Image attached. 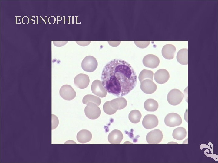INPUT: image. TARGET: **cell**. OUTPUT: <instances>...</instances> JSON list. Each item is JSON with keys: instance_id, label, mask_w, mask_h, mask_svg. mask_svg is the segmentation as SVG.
<instances>
[{"instance_id": "1", "label": "cell", "mask_w": 218, "mask_h": 163, "mask_svg": "<svg viewBox=\"0 0 218 163\" xmlns=\"http://www.w3.org/2000/svg\"><path fill=\"white\" fill-rule=\"evenodd\" d=\"M103 86L109 93L120 97L125 96L135 87L136 72L130 64L119 59H113L104 67L101 76Z\"/></svg>"}, {"instance_id": "2", "label": "cell", "mask_w": 218, "mask_h": 163, "mask_svg": "<svg viewBox=\"0 0 218 163\" xmlns=\"http://www.w3.org/2000/svg\"><path fill=\"white\" fill-rule=\"evenodd\" d=\"M86 116L89 119H96L100 115L101 111L100 108L96 104L89 102L87 104L84 109Z\"/></svg>"}, {"instance_id": "3", "label": "cell", "mask_w": 218, "mask_h": 163, "mask_svg": "<svg viewBox=\"0 0 218 163\" xmlns=\"http://www.w3.org/2000/svg\"><path fill=\"white\" fill-rule=\"evenodd\" d=\"M98 63L96 59L91 56H86L82 60L81 66L84 71L91 72L97 69Z\"/></svg>"}, {"instance_id": "4", "label": "cell", "mask_w": 218, "mask_h": 163, "mask_svg": "<svg viewBox=\"0 0 218 163\" xmlns=\"http://www.w3.org/2000/svg\"><path fill=\"white\" fill-rule=\"evenodd\" d=\"M184 97L183 94L179 89H174L171 90L167 96V100L170 104L176 106L179 104Z\"/></svg>"}, {"instance_id": "5", "label": "cell", "mask_w": 218, "mask_h": 163, "mask_svg": "<svg viewBox=\"0 0 218 163\" xmlns=\"http://www.w3.org/2000/svg\"><path fill=\"white\" fill-rule=\"evenodd\" d=\"M182 118L180 116L175 113L167 114L164 119V123L167 126L174 127L178 126L182 123Z\"/></svg>"}, {"instance_id": "6", "label": "cell", "mask_w": 218, "mask_h": 163, "mask_svg": "<svg viewBox=\"0 0 218 163\" xmlns=\"http://www.w3.org/2000/svg\"><path fill=\"white\" fill-rule=\"evenodd\" d=\"M59 92L62 98L68 101L73 99L76 95V93L74 89L68 85H64L62 86Z\"/></svg>"}, {"instance_id": "7", "label": "cell", "mask_w": 218, "mask_h": 163, "mask_svg": "<svg viewBox=\"0 0 218 163\" xmlns=\"http://www.w3.org/2000/svg\"><path fill=\"white\" fill-rule=\"evenodd\" d=\"M163 137L162 131L159 129H155L148 133L146 136V139L149 144H157L161 141Z\"/></svg>"}, {"instance_id": "8", "label": "cell", "mask_w": 218, "mask_h": 163, "mask_svg": "<svg viewBox=\"0 0 218 163\" xmlns=\"http://www.w3.org/2000/svg\"><path fill=\"white\" fill-rule=\"evenodd\" d=\"M91 89L92 93L101 98L105 97L107 94V92L103 86L101 81L99 80L93 82Z\"/></svg>"}, {"instance_id": "9", "label": "cell", "mask_w": 218, "mask_h": 163, "mask_svg": "<svg viewBox=\"0 0 218 163\" xmlns=\"http://www.w3.org/2000/svg\"><path fill=\"white\" fill-rule=\"evenodd\" d=\"M74 82V85L78 88L80 89H84L88 85L90 79L87 75L80 73L75 77Z\"/></svg>"}, {"instance_id": "10", "label": "cell", "mask_w": 218, "mask_h": 163, "mask_svg": "<svg viewBox=\"0 0 218 163\" xmlns=\"http://www.w3.org/2000/svg\"><path fill=\"white\" fill-rule=\"evenodd\" d=\"M158 124V120L155 115L147 114L144 117L142 125L145 129H150L157 127Z\"/></svg>"}, {"instance_id": "11", "label": "cell", "mask_w": 218, "mask_h": 163, "mask_svg": "<svg viewBox=\"0 0 218 163\" xmlns=\"http://www.w3.org/2000/svg\"><path fill=\"white\" fill-rule=\"evenodd\" d=\"M142 62L145 66L152 69L157 68L160 63L159 58L153 54H148L145 56Z\"/></svg>"}, {"instance_id": "12", "label": "cell", "mask_w": 218, "mask_h": 163, "mask_svg": "<svg viewBox=\"0 0 218 163\" xmlns=\"http://www.w3.org/2000/svg\"><path fill=\"white\" fill-rule=\"evenodd\" d=\"M140 88L144 93L151 94L156 91L157 86L152 80L147 79L143 80L141 82Z\"/></svg>"}, {"instance_id": "13", "label": "cell", "mask_w": 218, "mask_h": 163, "mask_svg": "<svg viewBox=\"0 0 218 163\" xmlns=\"http://www.w3.org/2000/svg\"><path fill=\"white\" fill-rule=\"evenodd\" d=\"M170 75L168 71L165 69H162L157 71L154 74V79L156 82L159 84H164L168 80Z\"/></svg>"}, {"instance_id": "14", "label": "cell", "mask_w": 218, "mask_h": 163, "mask_svg": "<svg viewBox=\"0 0 218 163\" xmlns=\"http://www.w3.org/2000/svg\"><path fill=\"white\" fill-rule=\"evenodd\" d=\"M123 138L122 133L117 129L112 130L109 134L108 140L112 144H120Z\"/></svg>"}, {"instance_id": "15", "label": "cell", "mask_w": 218, "mask_h": 163, "mask_svg": "<svg viewBox=\"0 0 218 163\" xmlns=\"http://www.w3.org/2000/svg\"><path fill=\"white\" fill-rule=\"evenodd\" d=\"M176 50V47L171 44H167L162 48V54L164 58L167 59H173Z\"/></svg>"}, {"instance_id": "16", "label": "cell", "mask_w": 218, "mask_h": 163, "mask_svg": "<svg viewBox=\"0 0 218 163\" xmlns=\"http://www.w3.org/2000/svg\"><path fill=\"white\" fill-rule=\"evenodd\" d=\"M92 137V134L89 131L83 129L80 131L77 134V139L81 143H85L90 141Z\"/></svg>"}, {"instance_id": "17", "label": "cell", "mask_w": 218, "mask_h": 163, "mask_svg": "<svg viewBox=\"0 0 218 163\" xmlns=\"http://www.w3.org/2000/svg\"><path fill=\"white\" fill-rule=\"evenodd\" d=\"M109 101L111 107L117 110L124 108L127 105V101L124 97H120Z\"/></svg>"}, {"instance_id": "18", "label": "cell", "mask_w": 218, "mask_h": 163, "mask_svg": "<svg viewBox=\"0 0 218 163\" xmlns=\"http://www.w3.org/2000/svg\"><path fill=\"white\" fill-rule=\"evenodd\" d=\"M177 59L178 62L183 65L188 63V50L187 48L180 49L177 52Z\"/></svg>"}, {"instance_id": "19", "label": "cell", "mask_w": 218, "mask_h": 163, "mask_svg": "<svg viewBox=\"0 0 218 163\" xmlns=\"http://www.w3.org/2000/svg\"><path fill=\"white\" fill-rule=\"evenodd\" d=\"M187 134L186 129L183 127H179L174 129L172 133V136L174 139L181 140L185 138Z\"/></svg>"}, {"instance_id": "20", "label": "cell", "mask_w": 218, "mask_h": 163, "mask_svg": "<svg viewBox=\"0 0 218 163\" xmlns=\"http://www.w3.org/2000/svg\"><path fill=\"white\" fill-rule=\"evenodd\" d=\"M144 107L148 111H155L158 107V104L155 100L149 99L147 100L144 102Z\"/></svg>"}, {"instance_id": "21", "label": "cell", "mask_w": 218, "mask_h": 163, "mask_svg": "<svg viewBox=\"0 0 218 163\" xmlns=\"http://www.w3.org/2000/svg\"><path fill=\"white\" fill-rule=\"evenodd\" d=\"M89 102L94 103L98 106L101 104V101L100 98L97 96L91 94L85 95L82 99L83 104H87Z\"/></svg>"}, {"instance_id": "22", "label": "cell", "mask_w": 218, "mask_h": 163, "mask_svg": "<svg viewBox=\"0 0 218 163\" xmlns=\"http://www.w3.org/2000/svg\"><path fill=\"white\" fill-rule=\"evenodd\" d=\"M141 117V113L139 111L134 110L130 112L128 117L129 120L131 123H137L140 121Z\"/></svg>"}, {"instance_id": "23", "label": "cell", "mask_w": 218, "mask_h": 163, "mask_svg": "<svg viewBox=\"0 0 218 163\" xmlns=\"http://www.w3.org/2000/svg\"><path fill=\"white\" fill-rule=\"evenodd\" d=\"M154 73L151 71L143 69L140 73L138 78L140 83L144 80L147 79L153 80Z\"/></svg>"}, {"instance_id": "24", "label": "cell", "mask_w": 218, "mask_h": 163, "mask_svg": "<svg viewBox=\"0 0 218 163\" xmlns=\"http://www.w3.org/2000/svg\"><path fill=\"white\" fill-rule=\"evenodd\" d=\"M104 111L106 114L108 115H112L114 114L117 110L114 109L111 106L110 101L106 102L103 105Z\"/></svg>"}, {"instance_id": "25", "label": "cell", "mask_w": 218, "mask_h": 163, "mask_svg": "<svg viewBox=\"0 0 218 163\" xmlns=\"http://www.w3.org/2000/svg\"><path fill=\"white\" fill-rule=\"evenodd\" d=\"M150 42V41H134L136 46L141 48L147 47L149 45Z\"/></svg>"}, {"instance_id": "26", "label": "cell", "mask_w": 218, "mask_h": 163, "mask_svg": "<svg viewBox=\"0 0 218 163\" xmlns=\"http://www.w3.org/2000/svg\"><path fill=\"white\" fill-rule=\"evenodd\" d=\"M52 129H54L57 126L58 124V120L57 117L54 115H52Z\"/></svg>"}, {"instance_id": "27", "label": "cell", "mask_w": 218, "mask_h": 163, "mask_svg": "<svg viewBox=\"0 0 218 163\" xmlns=\"http://www.w3.org/2000/svg\"><path fill=\"white\" fill-rule=\"evenodd\" d=\"M18 16H16V24H21V23H17V17Z\"/></svg>"}, {"instance_id": "28", "label": "cell", "mask_w": 218, "mask_h": 163, "mask_svg": "<svg viewBox=\"0 0 218 163\" xmlns=\"http://www.w3.org/2000/svg\"><path fill=\"white\" fill-rule=\"evenodd\" d=\"M34 17V18L35 17V16H31V20L34 21V23H33V24H35V20H33V19H31V17Z\"/></svg>"}, {"instance_id": "29", "label": "cell", "mask_w": 218, "mask_h": 163, "mask_svg": "<svg viewBox=\"0 0 218 163\" xmlns=\"http://www.w3.org/2000/svg\"><path fill=\"white\" fill-rule=\"evenodd\" d=\"M40 17H41V18H42V20L44 21V22L46 24V21L44 20V19L42 18V17L41 16H40Z\"/></svg>"}, {"instance_id": "30", "label": "cell", "mask_w": 218, "mask_h": 163, "mask_svg": "<svg viewBox=\"0 0 218 163\" xmlns=\"http://www.w3.org/2000/svg\"><path fill=\"white\" fill-rule=\"evenodd\" d=\"M37 24H38V16H37Z\"/></svg>"}, {"instance_id": "31", "label": "cell", "mask_w": 218, "mask_h": 163, "mask_svg": "<svg viewBox=\"0 0 218 163\" xmlns=\"http://www.w3.org/2000/svg\"></svg>"}]
</instances>
